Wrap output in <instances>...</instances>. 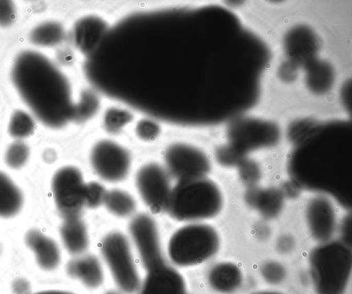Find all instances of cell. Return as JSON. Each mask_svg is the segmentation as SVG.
Listing matches in <instances>:
<instances>
[{"label": "cell", "mask_w": 352, "mask_h": 294, "mask_svg": "<svg viewBox=\"0 0 352 294\" xmlns=\"http://www.w3.org/2000/svg\"><path fill=\"white\" fill-rule=\"evenodd\" d=\"M29 294H77L74 292L58 289H48L39 290Z\"/></svg>", "instance_id": "f1b7e54d"}, {"label": "cell", "mask_w": 352, "mask_h": 294, "mask_svg": "<svg viewBox=\"0 0 352 294\" xmlns=\"http://www.w3.org/2000/svg\"><path fill=\"white\" fill-rule=\"evenodd\" d=\"M293 246V239L287 236L281 237L278 242V248L280 252L287 253L292 249Z\"/></svg>", "instance_id": "83f0119b"}, {"label": "cell", "mask_w": 352, "mask_h": 294, "mask_svg": "<svg viewBox=\"0 0 352 294\" xmlns=\"http://www.w3.org/2000/svg\"><path fill=\"white\" fill-rule=\"evenodd\" d=\"M207 280L210 288L221 294H230L238 291L243 281L241 268L231 262H221L208 271Z\"/></svg>", "instance_id": "2e32d148"}, {"label": "cell", "mask_w": 352, "mask_h": 294, "mask_svg": "<svg viewBox=\"0 0 352 294\" xmlns=\"http://www.w3.org/2000/svg\"><path fill=\"white\" fill-rule=\"evenodd\" d=\"M85 183L81 171L74 166H63L54 173L52 192L63 219L80 217L85 207Z\"/></svg>", "instance_id": "ba28073f"}, {"label": "cell", "mask_w": 352, "mask_h": 294, "mask_svg": "<svg viewBox=\"0 0 352 294\" xmlns=\"http://www.w3.org/2000/svg\"><path fill=\"white\" fill-rule=\"evenodd\" d=\"M135 185L146 206L154 214L166 212L172 191L170 176L161 164L148 162L135 175Z\"/></svg>", "instance_id": "30bf717a"}, {"label": "cell", "mask_w": 352, "mask_h": 294, "mask_svg": "<svg viewBox=\"0 0 352 294\" xmlns=\"http://www.w3.org/2000/svg\"><path fill=\"white\" fill-rule=\"evenodd\" d=\"M164 168L177 181L205 177L210 168L206 153L191 144L177 141L164 150Z\"/></svg>", "instance_id": "9c48e42d"}, {"label": "cell", "mask_w": 352, "mask_h": 294, "mask_svg": "<svg viewBox=\"0 0 352 294\" xmlns=\"http://www.w3.org/2000/svg\"><path fill=\"white\" fill-rule=\"evenodd\" d=\"M220 247V237L212 226L188 223L171 235L167 253L171 262L179 267L199 265L212 258Z\"/></svg>", "instance_id": "5b68a950"}, {"label": "cell", "mask_w": 352, "mask_h": 294, "mask_svg": "<svg viewBox=\"0 0 352 294\" xmlns=\"http://www.w3.org/2000/svg\"><path fill=\"white\" fill-rule=\"evenodd\" d=\"M68 276L89 289L100 287L104 282V271L100 260L91 254L74 256L66 264Z\"/></svg>", "instance_id": "5bb4252c"}, {"label": "cell", "mask_w": 352, "mask_h": 294, "mask_svg": "<svg viewBox=\"0 0 352 294\" xmlns=\"http://www.w3.org/2000/svg\"><path fill=\"white\" fill-rule=\"evenodd\" d=\"M100 251L120 291L136 293L142 280L127 236L118 231L107 233L100 242Z\"/></svg>", "instance_id": "8992f818"}, {"label": "cell", "mask_w": 352, "mask_h": 294, "mask_svg": "<svg viewBox=\"0 0 352 294\" xmlns=\"http://www.w3.org/2000/svg\"><path fill=\"white\" fill-rule=\"evenodd\" d=\"M59 236L63 247L73 256L85 253L89 247L88 229L80 217L63 219Z\"/></svg>", "instance_id": "e0dca14e"}, {"label": "cell", "mask_w": 352, "mask_h": 294, "mask_svg": "<svg viewBox=\"0 0 352 294\" xmlns=\"http://www.w3.org/2000/svg\"><path fill=\"white\" fill-rule=\"evenodd\" d=\"M108 21L98 14H88L78 19L74 27L73 37L77 48L83 54L98 46L101 36L108 30Z\"/></svg>", "instance_id": "9a60e30c"}, {"label": "cell", "mask_w": 352, "mask_h": 294, "mask_svg": "<svg viewBox=\"0 0 352 294\" xmlns=\"http://www.w3.org/2000/svg\"><path fill=\"white\" fill-rule=\"evenodd\" d=\"M34 122L30 115L22 111L14 112L8 126L10 135L21 139L30 135L34 130Z\"/></svg>", "instance_id": "603a6c76"}, {"label": "cell", "mask_w": 352, "mask_h": 294, "mask_svg": "<svg viewBox=\"0 0 352 294\" xmlns=\"http://www.w3.org/2000/svg\"><path fill=\"white\" fill-rule=\"evenodd\" d=\"M30 155L28 146L21 142L12 143L7 149L5 155L6 164L11 168L19 169L28 161Z\"/></svg>", "instance_id": "d4e9b609"}, {"label": "cell", "mask_w": 352, "mask_h": 294, "mask_svg": "<svg viewBox=\"0 0 352 294\" xmlns=\"http://www.w3.org/2000/svg\"><path fill=\"white\" fill-rule=\"evenodd\" d=\"M103 205L109 212L119 218L130 216L137 206L132 194L120 188L107 190Z\"/></svg>", "instance_id": "ffe728a7"}, {"label": "cell", "mask_w": 352, "mask_h": 294, "mask_svg": "<svg viewBox=\"0 0 352 294\" xmlns=\"http://www.w3.org/2000/svg\"><path fill=\"white\" fill-rule=\"evenodd\" d=\"M134 109L122 102H113L102 111L101 125L111 135H118L135 120Z\"/></svg>", "instance_id": "ac0fdd59"}, {"label": "cell", "mask_w": 352, "mask_h": 294, "mask_svg": "<svg viewBox=\"0 0 352 294\" xmlns=\"http://www.w3.org/2000/svg\"><path fill=\"white\" fill-rule=\"evenodd\" d=\"M306 222L313 239L320 243L330 241L336 230L334 210L324 198L314 199L309 205Z\"/></svg>", "instance_id": "4fadbf2b"}, {"label": "cell", "mask_w": 352, "mask_h": 294, "mask_svg": "<svg viewBox=\"0 0 352 294\" xmlns=\"http://www.w3.org/2000/svg\"><path fill=\"white\" fill-rule=\"evenodd\" d=\"M250 294H284L281 292L276 291H259L252 293Z\"/></svg>", "instance_id": "f546056e"}, {"label": "cell", "mask_w": 352, "mask_h": 294, "mask_svg": "<svg viewBox=\"0 0 352 294\" xmlns=\"http://www.w3.org/2000/svg\"><path fill=\"white\" fill-rule=\"evenodd\" d=\"M260 274L266 283L276 286L284 282L287 276V271L285 267L280 262L270 260L261 265Z\"/></svg>", "instance_id": "484cf974"}, {"label": "cell", "mask_w": 352, "mask_h": 294, "mask_svg": "<svg viewBox=\"0 0 352 294\" xmlns=\"http://www.w3.org/2000/svg\"><path fill=\"white\" fill-rule=\"evenodd\" d=\"M107 192V190L100 182H86L84 190L85 207L95 209L103 205Z\"/></svg>", "instance_id": "cb8c5ba5"}, {"label": "cell", "mask_w": 352, "mask_h": 294, "mask_svg": "<svg viewBox=\"0 0 352 294\" xmlns=\"http://www.w3.org/2000/svg\"><path fill=\"white\" fill-rule=\"evenodd\" d=\"M65 37L63 26L56 22H46L35 27L30 34L31 41L39 46L50 47L60 43Z\"/></svg>", "instance_id": "44dd1931"}, {"label": "cell", "mask_w": 352, "mask_h": 294, "mask_svg": "<svg viewBox=\"0 0 352 294\" xmlns=\"http://www.w3.org/2000/svg\"><path fill=\"white\" fill-rule=\"evenodd\" d=\"M141 263L146 275L136 294H190L184 277L164 254Z\"/></svg>", "instance_id": "8fae6325"}, {"label": "cell", "mask_w": 352, "mask_h": 294, "mask_svg": "<svg viewBox=\"0 0 352 294\" xmlns=\"http://www.w3.org/2000/svg\"><path fill=\"white\" fill-rule=\"evenodd\" d=\"M223 206L218 185L205 177L177 181L173 187L166 212L180 222H202L215 217Z\"/></svg>", "instance_id": "3957f363"}, {"label": "cell", "mask_w": 352, "mask_h": 294, "mask_svg": "<svg viewBox=\"0 0 352 294\" xmlns=\"http://www.w3.org/2000/svg\"><path fill=\"white\" fill-rule=\"evenodd\" d=\"M89 159L96 174L108 183L124 180L130 172L132 163L129 150L111 138L96 140L90 148Z\"/></svg>", "instance_id": "52a82bcc"}, {"label": "cell", "mask_w": 352, "mask_h": 294, "mask_svg": "<svg viewBox=\"0 0 352 294\" xmlns=\"http://www.w3.org/2000/svg\"><path fill=\"white\" fill-rule=\"evenodd\" d=\"M23 198L21 190L4 172L0 171V218H12L21 211Z\"/></svg>", "instance_id": "d6986e66"}, {"label": "cell", "mask_w": 352, "mask_h": 294, "mask_svg": "<svg viewBox=\"0 0 352 294\" xmlns=\"http://www.w3.org/2000/svg\"><path fill=\"white\" fill-rule=\"evenodd\" d=\"M24 242L41 271L51 273L58 269L61 262V251L52 237L38 229H30L25 234Z\"/></svg>", "instance_id": "7c38bea8"}, {"label": "cell", "mask_w": 352, "mask_h": 294, "mask_svg": "<svg viewBox=\"0 0 352 294\" xmlns=\"http://www.w3.org/2000/svg\"><path fill=\"white\" fill-rule=\"evenodd\" d=\"M104 294H121V293H120V292H118L116 291L110 290V291L105 292Z\"/></svg>", "instance_id": "4dcf8cb0"}, {"label": "cell", "mask_w": 352, "mask_h": 294, "mask_svg": "<svg viewBox=\"0 0 352 294\" xmlns=\"http://www.w3.org/2000/svg\"><path fill=\"white\" fill-rule=\"evenodd\" d=\"M343 124L324 125L305 138L292 155L290 172L305 188L332 194L346 204L339 183L342 182L346 187L344 183L350 166L346 133L340 139Z\"/></svg>", "instance_id": "7a4b0ae2"}, {"label": "cell", "mask_w": 352, "mask_h": 294, "mask_svg": "<svg viewBox=\"0 0 352 294\" xmlns=\"http://www.w3.org/2000/svg\"><path fill=\"white\" fill-rule=\"evenodd\" d=\"M311 282L316 294H344L352 270V253L341 241L320 243L308 258Z\"/></svg>", "instance_id": "277c9868"}, {"label": "cell", "mask_w": 352, "mask_h": 294, "mask_svg": "<svg viewBox=\"0 0 352 294\" xmlns=\"http://www.w3.org/2000/svg\"><path fill=\"white\" fill-rule=\"evenodd\" d=\"M135 122L134 134L140 141L153 142L160 137L162 128L159 120L144 115Z\"/></svg>", "instance_id": "7402d4cb"}, {"label": "cell", "mask_w": 352, "mask_h": 294, "mask_svg": "<svg viewBox=\"0 0 352 294\" xmlns=\"http://www.w3.org/2000/svg\"><path fill=\"white\" fill-rule=\"evenodd\" d=\"M12 80L20 96L44 125L58 128L73 121L75 103L68 81L45 56L21 53L12 69Z\"/></svg>", "instance_id": "6da1fadb"}, {"label": "cell", "mask_w": 352, "mask_h": 294, "mask_svg": "<svg viewBox=\"0 0 352 294\" xmlns=\"http://www.w3.org/2000/svg\"><path fill=\"white\" fill-rule=\"evenodd\" d=\"M15 7L10 1H0V25H10L15 18Z\"/></svg>", "instance_id": "4316f807"}]
</instances>
